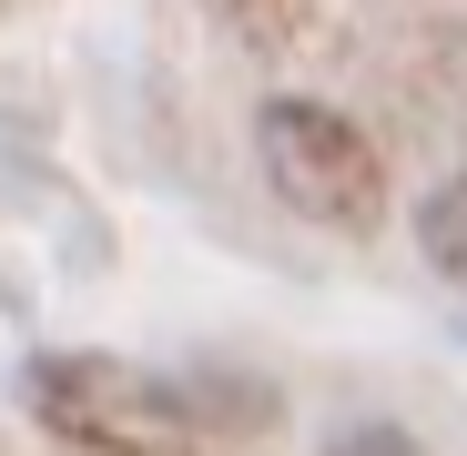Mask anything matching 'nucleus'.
Masks as SVG:
<instances>
[{
	"mask_svg": "<svg viewBox=\"0 0 467 456\" xmlns=\"http://www.w3.org/2000/svg\"><path fill=\"white\" fill-rule=\"evenodd\" d=\"M417 244H427V264H437L447 284H467V173L427 193V213H417Z\"/></svg>",
	"mask_w": 467,
	"mask_h": 456,
	"instance_id": "obj_3",
	"label": "nucleus"
},
{
	"mask_svg": "<svg viewBox=\"0 0 467 456\" xmlns=\"http://www.w3.org/2000/svg\"><path fill=\"white\" fill-rule=\"evenodd\" d=\"M254 142H265V183L305 223H326V234H376V223H386V163H376V142L336 102L285 92V102H265Z\"/></svg>",
	"mask_w": 467,
	"mask_h": 456,
	"instance_id": "obj_2",
	"label": "nucleus"
},
{
	"mask_svg": "<svg viewBox=\"0 0 467 456\" xmlns=\"http://www.w3.org/2000/svg\"><path fill=\"white\" fill-rule=\"evenodd\" d=\"M21 386H31V416L82 456H193L203 446L193 396L122 355H41Z\"/></svg>",
	"mask_w": 467,
	"mask_h": 456,
	"instance_id": "obj_1",
	"label": "nucleus"
}]
</instances>
